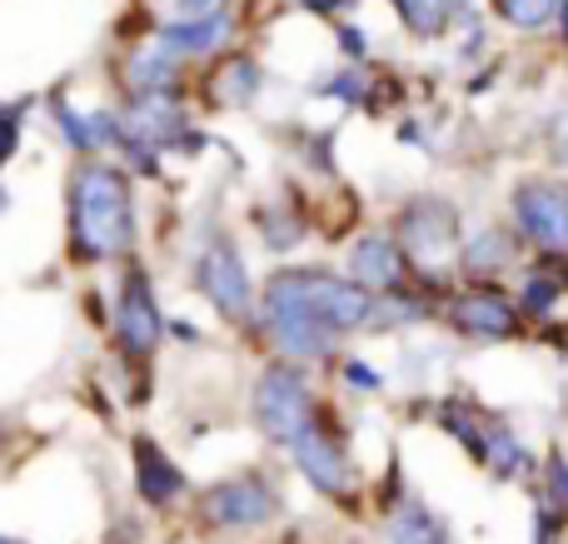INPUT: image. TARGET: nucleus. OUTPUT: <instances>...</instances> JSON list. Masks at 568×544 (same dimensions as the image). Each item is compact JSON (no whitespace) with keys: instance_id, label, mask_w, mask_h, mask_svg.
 Masks as SVG:
<instances>
[{"instance_id":"2","label":"nucleus","mask_w":568,"mask_h":544,"mask_svg":"<svg viewBox=\"0 0 568 544\" xmlns=\"http://www.w3.org/2000/svg\"><path fill=\"white\" fill-rule=\"evenodd\" d=\"M265 300H284V305L304 310L329 330H354L374 315L369 290L354 285V280L324 275V270H280L265 285Z\"/></svg>"},{"instance_id":"18","label":"nucleus","mask_w":568,"mask_h":544,"mask_svg":"<svg viewBox=\"0 0 568 544\" xmlns=\"http://www.w3.org/2000/svg\"><path fill=\"white\" fill-rule=\"evenodd\" d=\"M404 16V26L419 30V36H439L444 20H449V0H394Z\"/></svg>"},{"instance_id":"14","label":"nucleus","mask_w":568,"mask_h":544,"mask_svg":"<svg viewBox=\"0 0 568 544\" xmlns=\"http://www.w3.org/2000/svg\"><path fill=\"white\" fill-rule=\"evenodd\" d=\"M230 30V16L220 10V16H205V20H180V26H165L160 30V46L175 50V56H185V50H210L220 46Z\"/></svg>"},{"instance_id":"5","label":"nucleus","mask_w":568,"mask_h":544,"mask_svg":"<svg viewBox=\"0 0 568 544\" xmlns=\"http://www.w3.org/2000/svg\"><path fill=\"white\" fill-rule=\"evenodd\" d=\"M265 325H270V335H275V345L284 350V355L320 360V355H329V345H334L329 325H320L314 315L284 305V300H265Z\"/></svg>"},{"instance_id":"4","label":"nucleus","mask_w":568,"mask_h":544,"mask_svg":"<svg viewBox=\"0 0 568 544\" xmlns=\"http://www.w3.org/2000/svg\"><path fill=\"white\" fill-rule=\"evenodd\" d=\"M514 215H519L524 235L539 240L544 250H568V185H524L514 195Z\"/></svg>"},{"instance_id":"9","label":"nucleus","mask_w":568,"mask_h":544,"mask_svg":"<svg viewBox=\"0 0 568 544\" xmlns=\"http://www.w3.org/2000/svg\"><path fill=\"white\" fill-rule=\"evenodd\" d=\"M200 285H205V295L215 300L225 315H245L250 310V275L230 245H215L200 260Z\"/></svg>"},{"instance_id":"25","label":"nucleus","mask_w":568,"mask_h":544,"mask_svg":"<svg viewBox=\"0 0 568 544\" xmlns=\"http://www.w3.org/2000/svg\"><path fill=\"white\" fill-rule=\"evenodd\" d=\"M0 544H20V540H6V535H0Z\"/></svg>"},{"instance_id":"22","label":"nucleus","mask_w":568,"mask_h":544,"mask_svg":"<svg viewBox=\"0 0 568 544\" xmlns=\"http://www.w3.org/2000/svg\"><path fill=\"white\" fill-rule=\"evenodd\" d=\"M344 375L354 380V390H379V375H374L369 365H359V360H349V365H344Z\"/></svg>"},{"instance_id":"19","label":"nucleus","mask_w":568,"mask_h":544,"mask_svg":"<svg viewBox=\"0 0 568 544\" xmlns=\"http://www.w3.org/2000/svg\"><path fill=\"white\" fill-rule=\"evenodd\" d=\"M499 6V16L509 20V26H519V30H539L544 20L559 10V0H494Z\"/></svg>"},{"instance_id":"20","label":"nucleus","mask_w":568,"mask_h":544,"mask_svg":"<svg viewBox=\"0 0 568 544\" xmlns=\"http://www.w3.org/2000/svg\"><path fill=\"white\" fill-rule=\"evenodd\" d=\"M504 260H509V235H499V230H489V235H479L469 245V270H479V275L504 270Z\"/></svg>"},{"instance_id":"7","label":"nucleus","mask_w":568,"mask_h":544,"mask_svg":"<svg viewBox=\"0 0 568 544\" xmlns=\"http://www.w3.org/2000/svg\"><path fill=\"white\" fill-rule=\"evenodd\" d=\"M290 450L314 490H324V495H344V490H349V465H344V455L334 450V440L324 435L320 425H304L300 435L290 440Z\"/></svg>"},{"instance_id":"24","label":"nucleus","mask_w":568,"mask_h":544,"mask_svg":"<svg viewBox=\"0 0 568 544\" xmlns=\"http://www.w3.org/2000/svg\"><path fill=\"white\" fill-rule=\"evenodd\" d=\"M200 6H210V0H180V10H200Z\"/></svg>"},{"instance_id":"23","label":"nucleus","mask_w":568,"mask_h":544,"mask_svg":"<svg viewBox=\"0 0 568 544\" xmlns=\"http://www.w3.org/2000/svg\"><path fill=\"white\" fill-rule=\"evenodd\" d=\"M304 6H314V10H324V6H344V0H304Z\"/></svg>"},{"instance_id":"1","label":"nucleus","mask_w":568,"mask_h":544,"mask_svg":"<svg viewBox=\"0 0 568 544\" xmlns=\"http://www.w3.org/2000/svg\"><path fill=\"white\" fill-rule=\"evenodd\" d=\"M70 240L80 260H110L135 240L130 185L110 165H80L70 180Z\"/></svg>"},{"instance_id":"15","label":"nucleus","mask_w":568,"mask_h":544,"mask_svg":"<svg viewBox=\"0 0 568 544\" xmlns=\"http://www.w3.org/2000/svg\"><path fill=\"white\" fill-rule=\"evenodd\" d=\"M389 544H444V530L424 505H404L389 525Z\"/></svg>"},{"instance_id":"11","label":"nucleus","mask_w":568,"mask_h":544,"mask_svg":"<svg viewBox=\"0 0 568 544\" xmlns=\"http://www.w3.org/2000/svg\"><path fill=\"white\" fill-rule=\"evenodd\" d=\"M135 485H140V500L145 505H170V500L185 490L180 470L160 455L155 440H135Z\"/></svg>"},{"instance_id":"8","label":"nucleus","mask_w":568,"mask_h":544,"mask_svg":"<svg viewBox=\"0 0 568 544\" xmlns=\"http://www.w3.org/2000/svg\"><path fill=\"white\" fill-rule=\"evenodd\" d=\"M270 490L260 485L255 475H240V480H225V485H215L205 495V515L215 520V525H260V520L270 515Z\"/></svg>"},{"instance_id":"10","label":"nucleus","mask_w":568,"mask_h":544,"mask_svg":"<svg viewBox=\"0 0 568 544\" xmlns=\"http://www.w3.org/2000/svg\"><path fill=\"white\" fill-rule=\"evenodd\" d=\"M354 285H369V290H394L404 280V260L399 250H394V240L384 235H364L359 245H354Z\"/></svg>"},{"instance_id":"12","label":"nucleus","mask_w":568,"mask_h":544,"mask_svg":"<svg viewBox=\"0 0 568 544\" xmlns=\"http://www.w3.org/2000/svg\"><path fill=\"white\" fill-rule=\"evenodd\" d=\"M454 325L469 330V335L499 340V335H514V330H519V315H514V305L499 295H464L459 305H454Z\"/></svg>"},{"instance_id":"21","label":"nucleus","mask_w":568,"mask_h":544,"mask_svg":"<svg viewBox=\"0 0 568 544\" xmlns=\"http://www.w3.org/2000/svg\"><path fill=\"white\" fill-rule=\"evenodd\" d=\"M20 115H26V105L0 110V165H6V160L16 155V145H20Z\"/></svg>"},{"instance_id":"16","label":"nucleus","mask_w":568,"mask_h":544,"mask_svg":"<svg viewBox=\"0 0 568 544\" xmlns=\"http://www.w3.org/2000/svg\"><path fill=\"white\" fill-rule=\"evenodd\" d=\"M130 80H135L140 95H155V90H165L170 80H175V50H150V56L135 60V70H130Z\"/></svg>"},{"instance_id":"6","label":"nucleus","mask_w":568,"mask_h":544,"mask_svg":"<svg viewBox=\"0 0 568 544\" xmlns=\"http://www.w3.org/2000/svg\"><path fill=\"white\" fill-rule=\"evenodd\" d=\"M115 325H120V340H125L130 355H150V350L160 345V330L165 325H160V310H155V300H150V280L140 275V270L125 275V295H120Z\"/></svg>"},{"instance_id":"17","label":"nucleus","mask_w":568,"mask_h":544,"mask_svg":"<svg viewBox=\"0 0 568 544\" xmlns=\"http://www.w3.org/2000/svg\"><path fill=\"white\" fill-rule=\"evenodd\" d=\"M559 300H564V275H554V270L529 275V285H524V310H529L534 320H549L554 310H559Z\"/></svg>"},{"instance_id":"3","label":"nucleus","mask_w":568,"mask_h":544,"mask_svg":"<svg viewBox=\"0 0 568 544\" xmlns=\"http://www.w3.org/2000/svg\"><path fill=\"white\" fill-rule=\"evenodd\" d=\"M255 410H260L265 435L290 445V440L310 425V385H304V375L294 365H270L265 375H260Z\"/></svg>"},{"instance_id":"13","label":"nucleus","mask_w":568,"mask_h":544,"mask_svg":"<svg viewBox=\"0 0 568 544\" xmlns=\"http://www.w3.org/2000/svg\"><path fill=\"white\" fill-rule=\"evenodd\" d=\"M404 235H409V245L419 260H439V255H449L459 230H454V215L444 205H439V220H429V205H419L404 215Z\"/></svg>"}]
</instances>
